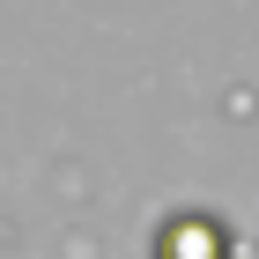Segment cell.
<instances>
[{
	"label": "cell",
	"mask_w": 259,
	"mask_h": 259,
	"mask_svg": "<svg viewBox=\"0 0 259 259\" xmlns=\"http://www.w3.org/2000/svg\"><path fill=\"white\" fill-rule=\"evenodd\" d=\"M156 259H230V230L215 215H170L156 237Z\"/></svg>",
	"instance_id": "6da1fadb"
}]
</instances>
